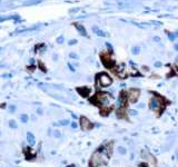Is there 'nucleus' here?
<instances>
[{"instance_id":"nucleus-8","label":"nucleus","mask_w":178,"mask_h":167,"mask_svg":"<svg viewBox=\"0 0 178 167\" xmlns=\"http://www.w3.org/2000/svg\"><path fill=\"white\" fill-rule=\"evenodd\" d=\"M25 154H26L28 159H31L35 157V153H31V148H25Z\"/></svg>"},{"instance_id":"nucleus-12","label":"nucleus","mask_w":178,"mask_h":167,"mask_svg":"<svg viewBox=\"0 0 178 167\" xmlns=\"http://www.w3.org/2000/svg\"><path fill=\"white\" fill-rule=\"evenodd\" d=\"M118 153H119L120 155H125V154H126V149L124 147H118Z\"/></svg>"},{"instance_id":"nucleus-3","label":"nucleus","mask_w":178,"mask_h":167,"mask_svg":"<svg viewBox=\"0 0 178 167\" xmlns=\"http://www.w3.org/2000/svg\"><path fill=\"white\" fill-rule=\"evenodd\" d=\"M101 61L106 68H113L115 66V60L110 57L109 53H101Z\"/></svg>"},{"instance_id":"nucleus-18","label":"nucleus","mask_w":178,"mask_h":167,"mask_svg":"<svg viewBox=\"0 0 178 167\" xmlns=\"http://www.w3.org/2000/svg\"><path fill=\"white\" fill-rule=\"evenodd\" d=\"M14 109H16V107H14V106H9V110L11 111V113H13Z\"/></svg>"},{"instance_id":"nucleus-13","label":"nucleus","mask_w":178,"mask_h":167,"mask_svg":"<svg viewBox=\"0 0 178 167\" xmlns=\"http://www.w3.org/2000/svg\"><path fill=\"white\" fill-rule=\"evenodd\" d=\"M21 121L24 124H26L27 121H28V116H27V115H21Z\"/></svg>"},{"instance_id":"nucleus-11","label":"nucleus","mask_w":178,"mask_h":167,"mask_svg":"<svg viewBox=\"0 0 178 167\" xmlns=\"http://www.w3.org/2000/svg\"><path fill=\"white\" fill-rule=\"evenodd\" d=\"M109 111H110V108H109V107H106V108H102V109H101V115H103V116H106L107 114H109Z\"/></svg>"},{"instance_id":"nucleus-6","label":"nucleus","mask_w":178,"mask_h":167,"mask_svg":"<svg viewBox=\"0 0 178 167\" xmlns=\"http://www.w3.org/2000/svg\"><path fill=\"white\" fill-rule=\"evenodd\" d=\"M77 91L79 92L81 96L88 97L89 96V92H90V89H89V88H87V87H82V88H78Z\"/></svg>"},{"instance_id":"nucleus-10","label":"nucleus","mask_w":178,"mask_h":167,"mask_svg":"<svg viewBox=\"0 0 178 167\" xmlns=\"http://www.w3.org/2000/svg\"><path fill=\"white\" fill-rule=\"evenodd\" d=\"M75 26L77 27V29L79 30L80 32H81V35H84V36H86V30H85V28H84V27L79 26V24H75Z\"/></svg>"},{"instance_id":"nucleus-5","label":"nucleus","mask_w":178,"mask_h":167,"mask_svg":"<svg viewBox=\"0 0 178 167\" xmlns=\"http://www.w3.org/2000/svg\"><path fill=\"white\" fill-rule=\"evenodd\" d=\"M80 126H81L82 130H89V129L92 128V124L90 123V120H89L88 118L81 117V118H80Z\"/></svg>"},{"instance_id":"nucleus-16","label":"nucleus","mask_w":178,"mask_h":167,"mask_svg":"<svg viewBox=\"0 0 178 167\" xmlns=\"http://www.w3.org/2000/svg\"><path fill=\"white\" fill-rule=\"evenodd\" d=\"M53 136H55V137H60V133H59V130H55Z\"/></svg>"},{"instance_id":"nucleus-15","label":"nucleus","mask_w":178,"mask_h":167,"mask_svg":"<svg viewBox=\"0 0 178 167\" xmlns=\"http://www.w3.org/2000/svg\"><path fill=\"white\" fill-rule=\"evenodd\" d=\"M69 124V121L68 120H61L60 123H59V125H64V126H66V125H68Z\"/></svg>"},{"instance_id":"nucleus-19","label":"nucleus","mask_w":178,"mask_h":167,"mask_svg":"<svg viewBox=\"0 0 178 167\" xmlns=\"http://www.w3.org/2000/svg\"><path fill=\"white\" fill-rule=\"evenodd\" d=\"M129 114H130V115H131V116H135V115H136V114H137V113H136V111H135V110H129Z\"/></svg>"},{"instance_id":"nucleus-7","label":"nucleus","mask_w":178,"mask_h":167,"mask_svg":"<svg viewBox=\"0 0 178 167\" xmlns=\"http://www.w3.org/2000/svg\"><path fill=\"white\" fill-rule=\"evenodd\" d=\"M117 117L118 118H125V114H126V111H125V107H118L117 109Z\"/></svg>"},{"instance_id":"nucleus-1","label":"nucleus","mask_w":178,"mask_h":167,"mask_svg":"<svg viewBox=\"0 0 178 167\" xmlns=\"http://www.w3.org/2000/svg\"><path fill=\"white\" fill-rule=\"evenodd\" d=\"M164 98H161V97H154V98H152V100H150L149 103V107L150 109H152L153 111H155V113H157V114H159L163 109H164Z\"/></svg>"},{"instance_id":"nucleus-9","label":"nucleus","mask_w":178,"mask_h":167,"mask_svg":"<svg viewBox=\"0 0 178 167\" xmlns=\"http://www.w3.org/2000/svg\"><path fill=\"white\" fill-rule=\"evenodd\" d=\"M27 141H28V143L30 144V145H34L35 144V136L32 135L31 133H27Z\"/></svg>"},{"instance_id":"nucleus-22","label":"nucleus","mask_w":178,"mask_h":167,"mask_svg":"<svg viewBox=\"0 0 178 167\" xmlns=\"http://www.w3.org/2000/svg\"><path fill=\"white\" fill-rule=\"evenodd\" d=\"M37 111H38V114H39V115H41V114H42V110H41L40 108H39V109H38V110H37Z\"/></svg>"},{"instance_id":"nucleus-20","label":"nucleus","mask_w":178,"mask_h":167,"mask_svg":"<svg viewBox=\"0 0 178 167\" xmlns=\"http://www.w3.org/2000/svg\"><path fill=\"white\" fill-rule=\"evenodd\" d=\"M139 167H149V166H148V164H147V163H145V164H140Z\"/></svg>"},{"instance_id":"nucleus-21","label":"nucleus","mask_w":178,"mask_h":167,"mask_svg":"<svg viewBox=\"0 0 178 167\" xmlns=\"http://www.w3.org/2000/svg\"><path fill=\"white\" fill-rule=\"evenodd\" d=\"M71 127H72V128H77V124H76V123H72L71 124Z\"/></svg>"},{"instance_id":"nucleus-17","label":"nucleus","mask_w":178,"mask_h":167,"mask_svg":"<svg viewBox=\"0 0 178 167\" xmlns=\"http://www.w3.org/2000/svg\"><path fill=\"white\" fill-rule=\"evenodd\" d=\"M132 52H134V53H138V52H139V48H138V47H137V48H134V49H132Z\"/></svg>"},{"instance_id":"nucleus-2","label":"nucleus","mask_w":178,"mask_h":167,"mask_svg":"<svg viewBox=\"0 0 178 167\" xmlns=\"http://www.w3.org/2000/svg\"><path fill=\"white\" fill-rule=\"evenodd\" d=\"M113 84V78L106 73H101L97 75V85L101 87H108Z\"/></svg>"},{"instance_id":"nucleus-14","label":"nucleus","mask_w":178,"mask_h":167,"mask_svg":"<svg viewBox=\"0 0 178 167\" xmlns=\"http://www.w3.org/2000/svg\"><path fill=\"white\" fill-rule=\"evenodd\" d=\"M9 126L11 127V128H17V124L14 123L13 120H11V121H9Z\"/></svg>"},{"instance_id":"nucleus-4","label":"nucleus","mask_w":178,"mask_h":167,"mask_svg":"<svg viewBox=\"0 0 178 167\" xmlns=\"http://www.w3.org/2000/svg\"><path fill=\"white\" fill-rule=\"evenodd\" d=\"M127 95H128V100H129L130 103H136L138 100V98H139L140 91H139V89L132 88V89H130L129 91L127 92Z\"/></svg>"}]
</instances>
